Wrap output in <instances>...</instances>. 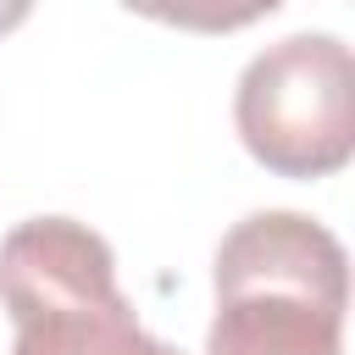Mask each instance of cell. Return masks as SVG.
<instances>
[{"label": "cell", "mask_w": 355, "mask_h": 355, "mask_svg": "<svg viewBox=\"0 0 355 355\" xmlns=\"http://www.w3.org/2000/svg\"><path fill=\"white\" fill-rule=\"evenodd\" d=\"M0 305L11 355H183L139 327L116 283V250L78 216H28L0 239Z\"/></svg>", "instance_id": "cell-2"}, {"label": "cell", "mask_w": 355, "mask_h": 355, "mask_svg": "<svg viewBox=\"0 0 355 355\" xmlns=\"http://www.w3.org/2000/svg\"><path fill=\"white\" fill-rule=\"evenodd\" d=\"M244 150L277 178H333L355 155V61L338 33H288L255 50L233 89Z\"/></svg>", "instance_id": "cell-3"}, {"label": "cell", "mask_w": 355, "mask_h": 355, "mask_svg": "<svg viewBox=\"0 0 355 355\" xmlns=\"http://www.w3.org/2000/svg\"><path fill=\"white\" fill-rule=\"evenodd\" d=\"M205 355H344L349 255L305 211H250L211 261Z\"/></svg>", "instance_id": "cell-1"}]
</instances>
